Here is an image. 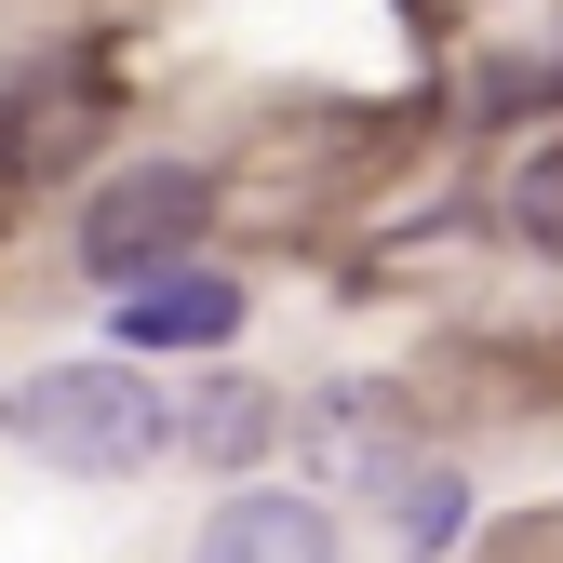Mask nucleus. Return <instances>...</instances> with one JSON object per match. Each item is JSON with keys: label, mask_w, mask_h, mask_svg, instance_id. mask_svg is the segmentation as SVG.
<instances>
[{"label": "nucleus", "mask_w": 563, "mask_h": 563, "mask_svg": "<svg viewBox=\"0 0 563 563\" xmlns=\"http://www.w3.org/2000/svg\"><path fill=\"white\" fill-rule=\"evenodd\" d=\"M14 430H27V456L108 483V470H148L175 443V402H162V376H134V363H41L14 389Z\"/></svg>", "instance_id": "nucleus-1"}, {"label": "nucleus", "mask_w": 563, "mask_h": 563, "mask_svg": "<svg viewBox=\"0 0 563 563\" xmlns=\"http://www.w3.org/2000/svg\"><path fill=\"white\" fill-rule=\"evenodd\" d=\"M121 335L134 349H229L242 335V282L175 268V282H148V296H121Z\"/></svg>", "instance_id": "nucleus-3"}, {"label": "nucleus", "mask_w": 563, "mask_h": 563, "mask_svg": "<svg viewBox=\"0 0 563 563\" xmlns=\"http://www.w3.org/2000/svg\"><path fill=\"white\" fill-rule=\"evenodd\" d=\"M201 563H335V523L309 497H229L216 537H201Z\"/></svg>", "instance_id": "nucleus-5"}, {"label": "nucleus", "mask_w": 563, "mask_h": 563, "mask_svg": "<svg viewBox=\"0 0 563 563\" xmlns=\"http://www.w3.org/2000/svg\"><path fill=\"white\" fill-rule=\"evenodd\" d=\"M296 443H309L335 483H376V497H389V470H402V430H389L376 389H322V402L296 416Z\"/></svg>", "instance_id": "nucleus-4"}, {"label": "nucleus", "mask_w": 563, "mask_h": 563, "mask_svg": "<svg viewBox=\"0 0 563 563\" xmlns=\"http://www.w3.org/2000/svg\"><path fill=\"white\" fill-rule=\"evenodd\" d=\"M0 416H14V402H0Z\"/></svg>", "instance_id": "nucleus-8"}, {"label": "nucleus", "mask_w": 563, "mask_h": 563, "mask_svg": "<svg viewBox=\"0 0 563 563\" xmlns=\"http://www.w3.org/2000/svg\"><path fill=\"white\" fill-rule=\"evenodd\" d=\"M510 229H523V242H550V255H563V148H537V162H523V175H510Z\"/></svg>", "instance_id": "nucleus-6"}, {"label": "nucleus", "mask_w": 563, "mask_h": 563, "mask_svg": "<svg viewBox=\"0 0 563 563\" xmlns=\"http://www.w3.org/2000/svg\"><path fill=\"white\" fill-rule=\"evenodd\" d=\"M456 523H470V497H456V470H402V537H416V550H443Z\"/></svg>", "instance_id": "nucleus-7"}, {"label": "nucleus", "mask_w": 563, "mask_h": 563, "mask_svg": "<svg viewBox=\"0 0 563 563\" xmlns=\"http://www.w3.org/2000/svg\"><path fill=\"white\" fill-rule=\"evenodd\" d=\"M201 216H216V175L201 162H134V175H108L81 201V268L108 282V296H148L162 268H188Z\"/></svg>", "instance_id": "nucleus-2"}]
</instances>
